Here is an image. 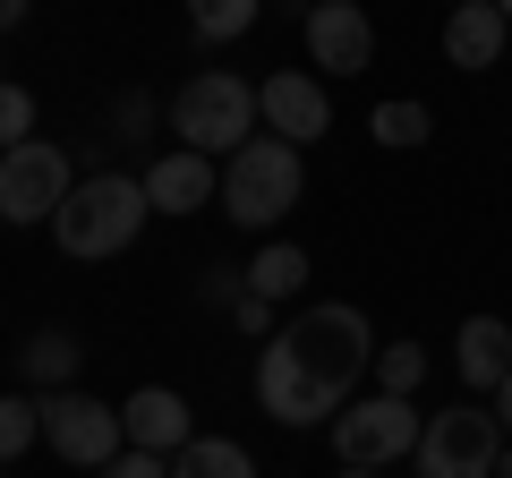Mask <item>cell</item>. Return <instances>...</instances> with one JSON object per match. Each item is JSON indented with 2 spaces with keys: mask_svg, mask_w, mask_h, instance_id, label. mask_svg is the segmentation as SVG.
<instances>
[{
  "mask_svg": "<svg viewBox=\"0 0 512 478\" xmlns=\"http://www.w3.org/2000/svg\"><path fill=\"white\" fill-rule=\"evenodd\" d=\"M367 368H376V333H367V316L350 299L299 308L274 342L256 350V410L274 427H333Z\"/></svg>",
  "mask_w": 512,
  "mask_h": 478,
  "instance_id": "1",
  "label": "cell"
},
{
  "mask_svg": "<svg viewBox=\"0 0 512 478\" xmlns=\"http://www.w3.org/2000/svg\"><path fill=\"white\" fill-rule=\"evenodd\" d=\"M299 197H308V154L282 146V137H248V146L222 163V214H231L239 231H274Z\"/></svg>",
  "mask_w": 512,
  "mask_h": 478,
  "instance_id": "2",
  "label": "cell"
},
{
  "mask_svg": "<svg viewBox=\"0 0 512 478\" xmlns=\"http://www.w3.org/2000/svg\"><path fill=\"white\" fill-rule=\"evenodd\" d=\"M146 180H128V171H94V180L69 188V205L52 214V239L69 257H120L128 239L146 231Z\"/></svg>",
  "mask_w": 512,
  "mask_h": 478,
  "instance_id": "3",
  "label": "cell"
},
{
  "mask_svg": "<svg viewBox=\"0 0 512 478\" xmlns=\"http://www.w3.org/2000/svg\"><path fill=\"white\" fill-rule=\"evenodd\" d=\"M171 129H180V146L231 163V154L256 137V86H239L231 69H197L180 94H171Z\"/></svg>",
  "mask_w": 512,
  "mask_h": 478,
  "instance_id": "4",
  "label": "cell"
},
{
  "mask_svg": "<svg viewBox=\"0 0 512 478\" xmlns=\"http://www.w3.org/2000/svg\"><path fill=\"white\" fill-rule=\"evenodd\" d=\"M427 436L419 402H402V393H367L359 410H342L333 419V453H342V470H384V461H410Z\"/></svg>",
  "mask_w": 512,
  "mask_h": 478,
  "instance_id": "5",
  "label": "cell"
},
{
  "mask_svg": "<svg viewBox=\"0 0 512 478\" xmlns=\"http://www.w3.org/2000/svg\"><path fill=\"white\" fill-rule=\"evenodd\" d=\"M43 444L77 470H111L128 453V427H120V402H94V393H43Z\"/></svg>",
  "mask_w": 512,
  "mask_h": 478,
  "instance_id": "6",
  "label": "cell"
},
{
  "mask_svg": "<svg viewBox=\"0 0 512 478\" xmlns=\"http://www.w3.org/2000/svg\"><path fill=\"white\" fill-rule=\"evenodd\" d=\"M495 453H504L495 410H436L410 461H419V478H495Z\"/></svg>",
  "mask_w": 512,
  "mask_h": 478,
  "instance_id": "7",
  "label": "cell"
},
{
  "mask_svg": "<svg viewBox=\"0 0 512 478\" xmlns=\"http://www.w3.org/2000/svg\"><path fill=\"white\" fill-rule=\"evenodd\" d=\"M77 171L60 146H43V137H26V146L0 154V222H52L60 205H69Z\"/></svg>",
  "mask_w": 512,
  "mask_h": 478,
  "instance_id": "8",
  "label": "cell"
},
{
  "mask_svg": "<svg viewBox=\"0 0 512 478\" xmlns=\"http://www.w3.org/2000/svg\"><path fill=\"white\" fill-rule=\"evenodd\" d=\"M256 120H265V137H282V146L308 154L316 137L333 129V103H325V86H316L308 69H274L256 86Z\"/></svg>",
  "mask_w": 512,
  "mask_h": 478,
  "instance_id": "9",
  "label": "cell"
},
{
  "mask_svg": "<svg viewBox=\"0 0 512 478\" xmlns=\"http://www.w3.org/2000/svg\"><path fill=\"white\" fill-rule=\"evenodd\" d=\"M308 60L325 77H367V60H376V26H367L359 0H316V9H308Z\"/></svg>",
  "mask_w": 512,
  "mask_h": 478,
  "instance_id": "10",
  "label": "cell"
},
{
  "mask_svg": "<svg viewBox=\"0 0 512 478\" xmlns=\"http://www.w3.org/2000/svg\"><path fill=\"white\" fill-rule=\"evenodd\" d=\"M120 427H128V444H137V453H180V444H197V410L180 402V393L171 385H137L120 402Z\"/></svg>",
  "mask_w": 512,
  "mask_h": 478,
  "instance_id": "11",
  "label": "cell"
},
{
  "mask_svg": "<svg viewBox=\"0 0 512 478\" xmlns=\"http://www.w3.org/2000/svg\"><path fill=\"white\" fill-rule=\"evenodd\" d=\"M214 188H222V171L197 146H171V154L146 163V205L154 214H197V205H214Z\"/></svg>",
  "mask_w": 512,
  "mask_h": 478,
  "instance_id": "12",
  "label": "cell"
},
{
  "mask_svg": "<svg viewBox=\"0 0 512 478\" xmlns=\"http://www.w3.org/2000/svg\"><path fill=\"white\" fill-rule=\"evenodd\" d=\"M504 43H512V18L495 0H461L453 18H444V60H453V69H495Z\"/></svg>",
  "mask_w": 512,
  "mask_h": 478,
  "instance_id": "13",
  "label": "cell"
},
{
  "mask_svg": "<svg viewBox=\"0 0 512 478\" xmlns=\"http://www.w3.org/2000/svg\"><path fill=\"white\" fill-rule=\"evenodd\" d=\"M453 368H461V385H470V393H495L512 376V325H504V316H470V325H461Z\"/></svg>",
  "mask_w": 512,
  "mask_h": 478,
  "instance_id": "14",
  "label": "cell"
},
{
  "mask_svg": "<svg viewBox=\"0 0 512 478\" xmlns=\"http://www.w3.org/2000/svg\"><path fill=\"white\" fill-rule=\"evenodd\" d=\"M77 368H86V342H77V333H60V325H43L35 342L18 350V376H26L35 393H60Z\"/></svg>",
  "mask_w": 512,
  "mask_h": 478,
  "instance_id": "15",
  "label": "cell"
},
{
  "mask_svg": "<svg viewBox=\"0 0 512 478\" xmlns=\"http://www.w3.org/2000/svg\"><path fill=\"white\" fill-rule=\"evenodd\" d=\"M248 291L256 299H299L308 291V248H291V239H274V248H256V265H248Z\"/></svg>",
  "mask_w": 512,
  "mask_h": 478,
  "instance_id": "16",
  "label": "cell"
},
{
  "mask_svg": "<svg viewBox=\"0 0 512 478\" xmlns=\"http://www.w3.org/2000/svg\"><path fill=\"white\" fill-rule=\"evenodd\" d=\"M171 478H256V453L231 436H197V444L171 453Z\"/></svg>",
  "mask_w": 512,
  "mask_h": 478,
  "instance_id": "17",
  "label": "cell"
},
{
  "mask_svg": "<svg viewBox=\"0 0 512 478\" xmlns=\"http://www.w3.org/2000/svg\"><path fill=\"white\" fill-rule=\"evenodd\" d=\"M367 137H376V146H427V137H436V111L427 103H410V94H393V103H376L367 111Z\"/></svg>",
  "mask_w": 512,
  "mask_h": 478,
  "instance_id": "18",
  "label": "cell"
},
{
  "mask_svg": "<svg viewBox=\"0 0 512 478\" xmlns=\"http://www.w3.org/2000/svg\"><path fill=\"white\" fill-rule=\"evenodd\" d=\"M256 9H265V0H188V26H197L205 43H239L256 26Z\"/></svg>",
  "mask_w": 512,
  "mask_h": 478,
  "instance_id": "19",
  "label": "cell"
},
{
  "mask_svg": "<svg viewBox=\"0 0 512 478\" xmlns=\"http://www.w3.org/2000/svg\"><path fill=\"white\" fill-rule=\"evenodd\" d=\"M427 385V350L419 342H376V393H419Z\"/></svg>",
  "mask_w": 512,
  "mask_h": 478,
  "instance_id": "20",
  "label": "cell"
},
{
  "mask_svg": "<svg viewBox=\"0 0 512 478\" xmlns=\"http://www.w3.org/2000/svg\"><path fill=\"white\" fill-rule=\"evenodd\" d=\"M43 444V402H18V393H9V402H0V461H26Z\"/></svg>",
  "mask_w": 512,
  "mask_h": 478,
  "instance_id": "21",
  "label": "cell"
},
{
  "mask_svg": "<svg viewBox=\"0 0 512 478\" xmlns=\"http://www.w3.org/2000/svg\"><path fill=\"white\" fill-rule=\"evenodd\" d=\"M26 129H35V94L0 77V154H9V146H26Z\"/></svg>",
  "mask_w": 512,
  "mask_h": 478,
  "instance_id": "22",
  "label": "cell"
},
{
  "mask_svg": "<svg viewBox=\"0 0 512 478\" xmlns=\"http://www.w3.org/2000/svg\"><path fill=\"white\" fill-rule=\"evenodd\" d=\"M231 325H239V333H256V342H274V333H282V325H274V299H256V291H239V299H231Z\"/></svg>",
  "mask_w": 512,
  "mask_h": 478,
  "instance_id": "23",
  "label": "cell"
},
{
  "mask_svg": "<svg viewBox=\"0 0 512 478\" xmlns=\"http://www.w3.org/2000/svg\"><path fill=\"white\" fill-rule=\"evenodd\" d=\"M94 478H171V461H163V453H137V444H128V453L111 461V470H94Z\"/></svg>",
  "mask_w": 512,
  "mask_h": 478,
  "instance_id": "24",
  "label": "cell"
},
{
  "mask_svg": "<svg viewBox=\"0 0 512 478\" xmlns=\"http://www.w3.org/2000/svg\"><path fill=\"white\" fill-rule=\"evenodd\" d=\"M146 120H154L146 94H128V103H120V137H146Z\"/></svg>",
  "mask_w": 512,
  "mask_h": 478,
  "instance_id": "25",
  "label": "cell"
},
{
  "mask_svg": "<svg viewBox=\"0 0 512 478\" xmlns=\"http://www.w3.org/2000/svg\"><path fill=\"white\" fill-rule=\"evenodd\" d=\"M495 427H504V444H512V376L495 385Z\"/></svg>",
  "mask_w": 512,
  "mask_h": 478,
  "instance_id": "26",
  "label": "cell"
},
{
  "mask_svg": "<svg viewBox=\"0 0 512 478\" xmlns=\"http://www.w3.org/2000/svg\"><path fill=\"white\" fill-rule=\"evenodd\" d=\"M9 26H26V0H0V35H9Z\"/></svg>",
  "mask_w": 512,
  "mask_h": 478,
  "instance_id": "27",
  "label": "cell"
},
{
  "mask_svg": "<svg viewBox=\"0 0 512 478\" xmlns=\"http://www.w3.org/2000/svg\"><path fill=\"white\" fill-rule=\"evenodd\" d=\"M495 478H512V444H504V453H495Z\"/></svg>",
  "mask_w": 512,
  "mask_h": 478,
  "instance_id": "28",
  "label": "cell"
},
{
  "mask_svg": "<svg viewBox=\"0 0 512 478\" xmlns=\"http://www.w3.org/2000/svg\"><path fill=\"white\" fill-rule=\"evenodd\" d=\"M342 478H376V470H342Z\"/></svg>",
  "mask_w": 512,
  "mask_h": 478,
  "instance_id": "29",
  "label": "cell"
},
{
  "mask_svg": "<svg viewBox=\"0 0 512 478\" xmlns=\"http://www.w3.org/2000/svg\"><path fill=\"white\" fill-rule=\"evenodd\" d=\"M495 9H504V18H512V0H495Z\"/></svg>",
  "mask_w": 512,
  "mask_h": 478,
  "instance_id": "30",
  "label": "cell"
},
{
  "mask_svg": "<svg viewBox=\"0 0 512 478\" xmlns=\"http://www.w3.org/2000/svg\"><path fill=\"white\" fill-rule=\"evenodd\" d=\"M453 9H461V0H453Z\"/></svg>",
  "mask_w": 512,
  "mask_h": 478,
  "instance_id": "31",
  "label": "cell"
}]
</instances>
